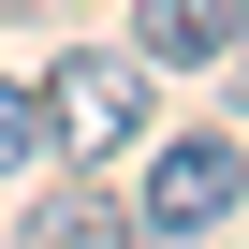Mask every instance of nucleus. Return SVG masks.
I'll use <instances>...</instances> for the list:
<instances>
[{
	"mask_svg": "<svg viewBox=\"0 0 249 249\" xmlns=\"http://www.w3.org/2000/svg\"><path fill=\"white\" fill-rule=\"evenodd\" d=\"M234 205H249V147H234V132H161V147H147V205H132V220H147L161 249L220 234Z\"/></svg>",
	"mask_w": 249,
	"mask_h": 249,
	"instance_id": "f03ea898",
	"label": "nucleus"
},
{
	"mask_svg": "<svg viewBox=\"0 0 249 249\" xmlns=\"http://www.w3.org/2000/svg\"><path fill=\"white\" fill-rule=\"evenodd\" d=\"M0 15H59V0H0Z\"/></svg>",
	"mask_w": 249,
	"mask_h": 249,
	"instance_id": "0eeeda50",
	"label": "nucleus"
},
{
	"mask_svg": "<svg viewBox=\"0 0 249 249\" xmlns=\"http://www.w3.org/2000/svg\"><path fill=\"white\" fill-rule=\"evenodd\" d=\"M15 249H147V220H132V205L73 161L59 191H30V234H15Z\"/></svg>",
	"mask_w": 249,
	"mask_h": 249,
	"instance_id": "7ed1b4c3",
	"label": "nucleus"
},
{
	"mask_svg": "<svg viewBox=\"0 0 249 249\" xmlns=\"http://www.w3.org/2000/svg\"><path fill=\"white\" fill-rule=\"evenodd\" d=\"M220 44H234V0H132V59L147 73H191Z\"/></svg>",
	"mask_w": 249,
	"mask_h": 249,
	"instance_id": "20e7f679",
	"label": "nucleus"
},
{
	"mask_svg": "<svg viewBox=\"0 0 249 249\" xmlns=\"http://www.w3.org/2000/svg\"><path fill=\"white\" fill-rule=\"evenodd\" d=\"M30 117H44V147H59V161H132V147L161 132V117H147V59H132V44H73V59H44Z\"/></svg>",
	"mask_w": 249,
	"mask_h": 249,
	"instance_id": "f257e3e1",
	"label": "nucleus"
},
{
	"mask_svg": "<svg viewBox=\"0 0 249 249\" xmlns=\"http://www.w3.org/2000/svg\"><path fill=\"white\" fill-rule=\"evenodd\" d=\"M220 59H234V103H249V0H234V44H220Z\"/></svg>",
	"mask_w": 249,
	"mask_h": 249,
	"instance_id": "423d86ee",
	"label": "nucleus"
},
{
	"mask_svg": "<svg viewBox=\"0 0 249 249\" xmlns=\"http://www.w3.org/2000/svg\"><path fill=\"white\" fill-rule=\"evenodd\" d=\"M30 147H44V117H30V88L0 73V176H30Z\"/></svg>",
	"mask_w": 249,
	"mask_h": 249,
	"instance_id": "39448f33",
	"label": "nucleus"
}]
</instances>
